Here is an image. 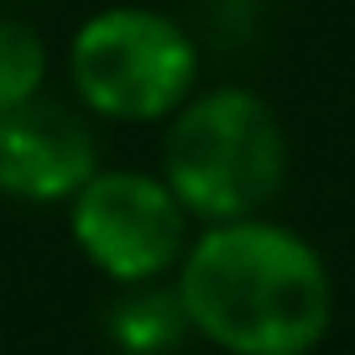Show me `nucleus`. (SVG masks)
<instances>
[{"mask_svg":"<svg viewBox=\"0 0 355 355\" xmlns=\"http://www.w3.org/2000/svg\"><path fill=\"white\" fill-rule=\"evenodd\" d=\"M173 277L193 334L225 355H313L329 340V261L293 225L266 214L199 225Z\"/></svg>","mask_w":355,"mask_h":355,"instance_id":"obj_1","label":"nucleus"},{"mask_svg":"<svg viewBox=\"0 0 355 355\" xmlns=\"http://www.w3.org/2000/svg\"><path fill=\"white\" fill-rule=\"evenodd\" d=\"M68 84L94 121L157 125L199 89V42L152 6H105L68 42Z\"/></svg>","mask_w":355,"mask_h":355,"instance_id":"obj_3","label":"nucleus"},{"mask_svg":"<svg viewBox=\"0 0 355 355\" xmlns=\"http://www.w3.org/2000/svg\"><path fill=\"white\" fill-rule=\"evenodd\" d=\"M68 235L100 277H110L115 288H136L178 272L193 241V220L162 183V173L100 167L68 199Z\"/></svg>","mask_w":355,"mask_h":355,"instance_id":"obj_4","label":"nucleus"},{"mask_svg":"<svg viewBox=\"0 0 355 355\" xmlns=\"http://www.w3.org/2000/svg\"><path fill=\"white\" fill-rule=\"evenodd\" d=\"M100 173V136L84 105L37 100L0 115V193L16 204H68Z\"/></svg>","mask_w":355,"mask_h":355,"instance_id":"obj_5","label":"nucleus"},{"mask_svg":"<svg viewBox=\"0 0 355 355\" xmlns=\"http://www.w3.org/2000/svg\"><path fill=\"white\" fill-rule=\"evenodd\" d=\"M288 131L282 115L241 84L193 89L167 115L157 173L193 225H225L266 214L288 189Z\"/></svg>","mask_w":355,"mask_h":355,"instance_id":"obj_2","label":"nucleus"},{"mask_svg":"<svg viewBox=\"0 0 355 355\" xmlns=\"http://www.w3.org/2000/svg\"><path fill=\"white\" fill-rule=\"evenodd\" d=\"M47 84V47L32 21L0 16V115L37 100Z\"/></svg>","mask_w":355,"mask_h":355,"instance_id":"obj_7","label":"nucleus"},{"mask_svg":"<svg viewBox=\"0 0 355 355\" xmlns=\"http://www.w3.org/2000/svg\"><path fill=\"white\" fill-rule=\"evenodd\" d=\"M105 334H110V345L121 355H173V350H183L193 324H189V313H183L178 288L136 282V288H121V298L110 303Z\"/></svg>","mask_w":355,"mask_h":355,"instance_id":"obj_6","label":"nucleus"}]
</instances>
